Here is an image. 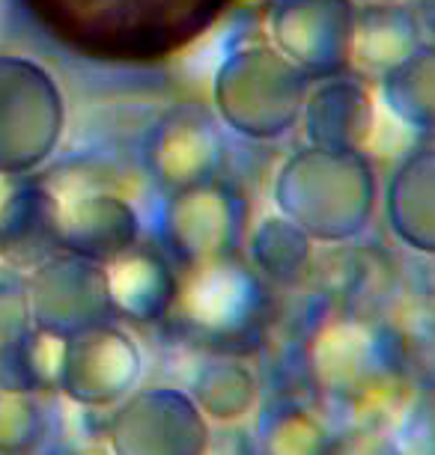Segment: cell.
I'll use <instances>...</instances> for the list:
<instances>
[{"label":"cell","instance_id":"1","mask_svg":"<svg viewBox=\"0 0 435 455\" xmlns=\"http://www.w3.org/2000/svg\"><path fill=\"white\" fill-rule=\"evenodd\" d=\"M33 428H36V417H33V408L28 402L19 399V393L0 399V450H24L33 441Z\"/></svg>","mask_w":435,"mask_h":455}]
</instances>
